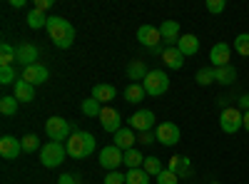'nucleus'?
I'll return each mask as SVG.
<instances>
[{"mask_svg":"<svg viewBox=\"0 0 249 184\" xmlns=\"http://www.w3.org/2000/svg\"><path fill=\"white\" fill-rule=\"evenodd\" d=\"M197 83L202 85V87H207V85H212L214 83V67H202L199 72H197Z\"/></svg>","mask_w":249,"mask_h":184,"instance_id":"nucleus-34","label":"nucleus"},{"mask_svg":"<svg viewBox=\"0 0 249 184\" xmlns=\"http://www.w3.org/2000/svg\"><path fill=\"white\" fill-rule=\"evenodd\" d=\"M0 83H3V85L18 83V80H15V70L13 67H0Z\"/></svg>","mask_w":249,"mask_h":184,"instance_id":"nucleus-37","label":"nucleus"},{"mask_svg":"<svg viewBox=\"0 0 249 184\" xmlns=\"http://www.w3.org/2000/svg\"><path fill=\"white\" fill-rule=\"evenodd\" d=\"M10 5H13V8H23L25 0H10Z\"/></svg>","mask_w":249,"mask_h":184,"instance_id":"nucleus-44","label":"nucleus"},{"mask_svg":"<svg viewBox=\"0 0 249 184\" xmlns=\"http://www.w3.org/2000/svg\"><path fill=\"white\" fill-rule=\"evenodd\" d=\"M142 87L150 97H160L170 90V77L164 70H150V75L142 80Z\"/></svg>","mask_w":249,"mask_h":184,"instance_id":"nucleus-3","label":"nucleus"},{"mask_svg":"<svg viewBox=\"0 0 249 184\" xmlns=\"http://www.w3.org/2000/svg\"><path fill=\"white\" fill-rule=\"evenodd\" d=\"M144 95H147V92H144V87H142V85H137V83H132L127 90H124V100L132 102V105L142 102V100H144Z\"/></svg>","mask_w":249,"mask_h":184,"instance_id":"nucleus-28","label":"nucleus"},{"mask_svg":"<svg viewBox=\"0 0 249 184\" xmlns=\"http://www.w3.org/2000/svg\"><path fill=\"white\" fill-rule=\"evenodd\" d=\"M142 169L147 172L150 177H157V174L162 172V162H160L157 157H144V165H142Z\"/></svg>","mask_w":249,"mask_h":184,"instance_id":"nucleus-33","label":"nucleus"},{"mask_svg":"<svg viewBox=\"0 0 249 184\" xmlns=\"http://www.w3.org/2000/svg\"><path fill=\"white\" fill-rule=\"evenodd\" d=\"M82 115L85 117H100V112H102V105L95 100V97H90V100H82Z\"/></svg>","mask_w":249,"mask_h":184,"instance_id":"nucleus-29","label":"nucleus"},{"mask_svg":"<svg viewBox=\"0 0 249 184\" xmlns=\"http://www.w3.org/2000/svg\"><path fill=\"white\" fill-rule=\"evenodd\" d=\"M234 50H237V55L249 57V33H239L234 37Z\"/></svg>","mask_w":249,"mask_h":184,"instance_id":"nucleus-32","label":"nucleus"},{"mask_svg":"<svg viewBox=\"0 0 249 184\" xmlns=\"http://www.w3.org/2000/svg\"><path fill=\"white\" fill-rule=\"evenodd\" d=\"M155 182H157V184H177L179 177H177L175 172H170V169H162V172L155 177Z\"/></svg>","mask_w":249,"mask_h":184,"instance_id":"nucleus-36","label":"nucleus"},{"mask_svg":"<svg viewBox=\"0 0 249 184\" xmlns=\"http://www.w3.org/2000/svg\"><path fill=\"white\" fill-rule=\"evenodd\" d=\"M100 165L105 167L107 172H117V167L124 165V152H122L120 147H115V145L102 147V150H100Z\"/></svg>","mask_w":249,"mask_h":184,"instance_id":"nucleus-8","label":"nucleus"},{"mask_svg":"<svg viewBox=\"0 0 249 184\" xmlns=\"http://www.w3.org/2000/svg\"><path fill=\"white\" fill-rule=\"evenodd\" d=\"M15 63V48L10 43H3L0 45V67H13Z\"/></svg>","mask_w":249,"mask_h":184,"instance_id":"nucleus-26","label":"nucleus"},{"mask_svg":"<svg viewBox=\"0 0 249 184\" xmlns=\"http://www.w3.org/2000/svg\"><path fill=\"white\" fill-rule=\"evenodd\" d=\"M124 179H127V184H150V174L144 169H130Z\"/></svg>","mask_w":249,"mask_h":184,"instance_id":"nucleus-31","label":"nucleus"},{"mask_svg":"<svg viewBox=\"0 0 249 184\" xmlns=\"http://www.w3.org/2000/svg\"><path fill=\"white\" fill-rule=\"evenodd\" d=\"M37 55H40V50H37L35 45H30V43H20V45L15 48V63H20L23 67L37 65Z\"/></svg>","mask_w":249,"mask_h":184,"instance_id":"nucleus-10","label":"nucleus"},{"mask_svg":"<svg viewBox=\"0 0 249 184\" xmlns=\"http://www.w3.org/2000/svg\"><path fill=\"white\" fill-rule=\"evenodd\" d=\"M57 184H80V177L77 174H62L57 179Z\"/></svg>","mask_w":249,"mask_h":184,"instance_id":"nucleus-40","label":"nucleus"},{"mask_svg":"<svg viewBox=\"0 0 249 184\" xmlns=\"http://www.w3.org/2000/svg\"><path fill=\"white\" fill-rule=\"evenodd\" d=\"M15 97L20 102H33L35 100V87L30 83H25V80H18L15 83Z\"/></svg>","mask_w":249,"mask_h":184,"instance_id":"nucleus-23","label":"nucleus"},{"mask_svg":"<svg viewBox=\"0 0 249 184\" xmlns=\"http://www.w3.org/2000/svg\"><path fill=\"white\" fill-rule=\"evenodd\" d=\"M70 122L62 119V117H50L45 122V134L50 137V142H62V139H70Z\"/></svg>","mask_w":249,"mask_h":184,"instance_id":"nucleus-6","label":"nucleus"},{"mask_svg":"<svg viewBox=\"0 0 249 184\" xmlns=\"http://www.w3.org/2000/svg\"><path fill=\"white\" fill-rule=\"evenodd\" d=\"M48 20H50V17H48L45 13H40V10H35V8L28 13V25H30L33 30H37V28H48Z\"/></svg>","mask_w":249,"mask_h":184,"instance_id":"nucleus-27","label":"nucleus"},{"mask_svg":"<svg viewBox=\"0 0 249 184\" xmlns=\"http://www.w3.org/2000/svg\"><path fill=\"white\" fill-rule=\"evenodd\" d=\"M230 57H232V48L227 45V43H217L210 52V60H212V65L214 67H224V65H230Z\"/></svg>","mask_w":249,"mask_h":184,"instance_id":"nucleus-16","label":"nucleus"},{"mask_svg":"<svg viewBox=\"0 0 249 184\" xmlns=\"http://www.w3.org/2000/svg\"><path fill=\"white\" fill-rule=\"evenodd\" d=\"M20 142H23V152H35V150H43V147H40V137H37V134H25Z\"/></svg>","mask_w":249,"mask_h":184,"instance_id":"nucleus-35","label":"nucleus"},{"mask_svg":"<svg viewBox=\"0 0 249 184\" xmlns=\"http://www.w3.org/2000/svg\"><path fill=\"white\" fill-rule=\"evenodd\" d=\"M212 184H222V182H212Z\"/></svg>","mask_w":249,"mask_h":184,"instance_id":"nucleus-46","label":"nucleus"},{"mask_svg":"<svg viewBox=\"0 0 249 184\" xmlns=\"http://www.w3.org/2000/svg\"><path fill=\"white\" fill-rule=\"evenodd\" d=\"M234 80H237V67H234V65L214 67V83H219V85H232Z\"/></svg>","mask_w":249,"mask_h":184,"instance_id":"nucleus-22","label":"nucleus"},{"mask_svg":"<svg viewBox=\"0 0 249 184\" xmlns=\"http://www.w3.org/2000/svg\"><path fill=\"white\" fill-rule=\"evenodd\" d=\"M127 122H130V127L135 132H152V127H155V112L152 110H137Z\"/></svg>","mask_w":249,"mask_h":184,"instance_id":"nucleus-9","label":"nucleus"},{"mask_svg":"<svg viewBox=\"0 0 249 184\" xmlns=\"http://www.w3.org/2000/svg\"><path fill=\"white\" fill-rule=\"evenodd\" d=\"M115 147H120L122 152L135 150V130H132V127H127V130L115 132Z\"/></svg>","mask_w":249,"mask_h":184,"instance_id":"nucleus-19","label":"nucleus"},{"mask_svg":"<svg viewBox=\"0 0 249 184\" xmlns=\"http://www.w3.org/2000/svg\"><path fill=\"white\" fill-rule=\"evenodd\" d=\"M224 8H227V3H224V0H207V10H210L212 15H219V13H224Z\"/></svg>","mask_w":249,"mask_h":184,"instance_id":"nucleus-38","label":"nucleus"},{"mask_svg":"<svg viewBox=\"0 0 249 184\" xmlns=\"http://www.w3.org/2000/svg\"><path fill=\"white\" fill-rule=\"evenodd\" d=\"M115 95H117V90L112 85H107V83H100V85L92 87V97L100 102V105H107L110 100H115Z\"/></svg>","mask_w":249,"mask_h":184,"instance_id":"nucleus-21","label":"nucleus"},{"mask_svg":"<svg viewBox=\"0 0 249 184\" xmlns=\"http://www.w3.org/2000/svg\"><path fill=\"white\" fill-rule=\"evenodd\" d=\"M65 154H68L65 145H60V142H48V145H43V150H40V162H43V167L55 169L65 162Z\"/></svg>","mask_w":249,"mask_h":184,"instance_id":"nucleus-4","label":"nucleus"},{"mask_svg":"<svg viewBox=\"0 0 249 184\" xmlns=\"http://www.w3.org/2000/svg\"><path fill=\"white\" fill-rule=\"evenodd\" d=\"M155 137H157L160 145L175 147L179 142V127L175 125V122H160V125L155 127Z\"/></svg>","mask_w":249,"mask_h":184,"instance_id":"nucleus-7","label":"nucleus"},{"mask_svg":"<svg viewBox=\"0 0 249 184\" xmlns=\"http://www.w3.org/2000/svg\"><path fill=\"white\" fill-rule=\"evenodd\" d=\"M124 165H127L130 169H140L144 165V157L137 150H127V152H124Z\"/></svg>","mask_w":249,"mask_h":184,"instance_id":"nucleus-30","label":"nucleus"},{"mask_svg":"<svg viewBox=\"0 0 249 184\" xmlns=\"http://www.w3.org/2000/svg\"><path fill=\"white\" fill-rule=\"evenodd\" d=\"M18 107H20V100H18L15 95H5V97H0V112H3L5 117L18 115Z\"/></svg>","mask_w":249,"mask_h":184,"instance_id":"nucleus-24","label":"nucleus"},{"mask_svg":"<svg viewBox=\"0 0 249 184\" xmlns=\"http://www.w3.org/2000/svg\"><path fill=\"white\" fill-rule=\"evenodd\" d=\"M100 125H102V130L105 132H110V134H115V132H120L122 127H120V112L117 110H112V107H102V112H100Z\"/></svg>","mask_w":249,"mask_h":184,"instance_id":"nucleus-12","label":"nucleus"},{"mask_svg":"<svg viewBox=\"0 0 249 184\" xmlns=\"http://www.w3.org/2000/svg\"><path fill=\"white\" fill-rule=\"evenodd\" d=\"M167 169L175 172L177 177H190V174H192V159H190V157H182V154H179V157L175 154V157H170Z\"/></svg>","mask_w":249,"mask_h":184,"instance_id":"nucleus-17","label":"nucleus"},{"mask_svg":"<svg viewBox=\"0 0 249 184\" xmlns=\"http://www.w3.org/2000/svg\"><path fill=\"white\" fill-rule=\"evenodd\" d=\"M137 40L144 45V48H157L160 43H162V35H160V28H155V25H140V30H137Z\"/></svg>","mask_w":249,"mask_h":184,"instance_id":"nucleus-14","label":"nucleus"},{"mask_svg":"<svg viewBox=\"0 0 249 184\" xmlns=\"http://www.w3.org/2000/svg\"><path fill=\"white\" fill-rule=\"evenodd\" d=\"M244 130L249 132V112H244Z\"/></svg>","mask_w":249,"mask_h":184,"instance_id":"nucleus-45","label":"nucleus"},{"mask_svg":"<svg viewBox=\"0 0 249 184\" xmlns=\"http://www.w3.org/2000/svg\"><path fill=\"white\" fill-rule=\"evenodd\" d=\"M20 152H23V142L20 139H15L13 134L0 137V154H3V159H18Z\"/></svg>","mask_w":249,"mask_h":184,"instance_id":"nucleus-13","label":"nucleus"},{"mask_svg":"<svg viewBox=\"0 0 249 184\" xmlns=\"http://www.w3.org/2000/svg\"><path fill=\"white\" fill-rule=\"evenodd\" d=\"M160 35H162V43L167 48H175L179 43V23L177 20H164V23L160 25Z\"/></svg>","mask_w":249,"mask_h":184,"instance_id":"nucleus-11","label":"nucleus"},{"mask_svg":"<svg viewBox=\"0 0 249 184\" xmlns=\"http://www.w3.org/2000/svg\"><path fill=\"white\" fill-rule=\"evenodd\" d=\"M162 63L167 65L170 70H179V67L184 65V55L179 52L177 45H175V48H167V50H164V55H162Z\"/></svg>","mask_w":249,"mask_h":184,"instance_id":"nucleus-20","label":"nucleus"},{"mask_svg":"<svg viewBox=\"0 0 249 184\" xmlns=\"http://www.w3.org/2000/svg\"><path fill=\"white\" fill-rule=\"evenodd\" d=\"M219 127H222V132H227V134L239 132V130L244 127V112L237 110V107L222 110V115H219Z\"/></svg>","mask_w":249,"mask_h":184,"instance_id":"nucleus-5","label":"nucleus"},{"mask_svg":"<svg viewBox=\"0 0 249 184\" xmlns=\"http://www.w3.org/2000/svg\"><path fill=\"white\" fill-rule=\"evenodd\" d=\"M140 142H142V145H150V142H155L157 137L152 134V132H140V137H137Z\"/></svg>","mask_w":249,"mask_h":184,"instance_id":"nucleus-42","label":"nucleus"},{"mask_svg":"<svg viewBox=\"0 0 249 184\" xmlns=\"http://www.w3.org/2000/svg\"><path fill=\"white\" fill-rule=\"evenodd\" d=\"M147 75H150V70H147V65H144L142 60H135V63L127 65V77L130 80H144Z\"/></svg>","mask_w":249,"mask_h":184,"instance_id":"nucleus-25","label":"nucleus"},{"mask_svg":"<svg viewBox=\"0 0 249 184\" xmlns=\"http://www.w3.org/2000/svg\"><path fill=\"white\" fill-rule=\"evenodd\" d=\"M105 184H127V179H124V174H120V172H110L105 177Z\"/></svg>","mask_w":249,"mask_h":184,"instance_id":"nucleus-39","label":"nucleus"},{"mask_svg":"<svg viewBox=\"0 0 249 184\" xmlns=\"http://www.w3.org/2000/svg\"><path fill=\"white\" fill-rule=\"evenodd\" d=\"M95 145H97V139H95L90 132L75 130V132L70 134V139H68L65 150H68V154L75 157V159H85V157H90V154L95 152Z\"/></svg>","mask_w":249,"mask_h":184,"instance_id":"nucleus-2","label":"nucleus"},{"mask_svg":"<svg viewBox=\"0 0 249 184\" xmlns=\"http://www.w3.org/2000/svg\"><path fill=\"white\" fill-rule=\"evenodd\" d=\"M53 3H55V0H35V10L45 13V10H50V8H53Z\"/></svg>","mask_w":249,"mask_h":184,"instance_id":"nucleus-41","label":"nucleus"},{"mask_svg":"<svg viewBox=\"0 0 249 184\" xmlns=\"http://www.w3.org/2000/svg\"><path fill=\"white\" fill-rule=\"evenodd\" d=\"M239 107H242L244 112H249V95H242V97H239Z\"/></svg>","mask_w":249,"mask_h":184,"instance_id":"nucleus-43","label":"nucleus"},{"mask_svg":"<svg viewBox=\"0 0 249 184\" xmlns=\"http://www.w3.org/2000/svg\"><path fill=\"white\" fill-rule=\"evenodd\" d=\"M48 77H50L48 67L37 63V65H30V67H25V70H23V77H20V80H25V83H30V85L35 87V85H43Z\"/></svg>","mask_w":249,"mask_h":184,"instance_id":"nucleus-15","label":"nucleus"},{"mask_svg":"<svg viewBox=\"0 0 249 184\" xmlns=\"http://www.w3.org/2000/svg\"><path fill=\"white\" fill-rule=\"evenodd\" d=\"M177 48H179V52H182L184 57H192V55H197V50H199V37H197V35H182L179 43H177Z\"/></svg>","mask_w":249,"mask_h":184,"instance_id":"nucleus-18","label":"nucleus"},{"mask_svg":"<svg viewBox=\"0 0 249 184\" xmlns=\"http://www.w3.org/2000/svg\"><path fill=\"white\" fill-rule=\"evenodd\" d=\"M45 30H48L50 40L55 43V48H60V50H68V48L75 43V28H72L70 20H65V17L50 15Z\"/></svg>","mask_w":249,"mask_h":184,"instance_id":"nucleus-1","label":"nucleus"}]
</instances>
